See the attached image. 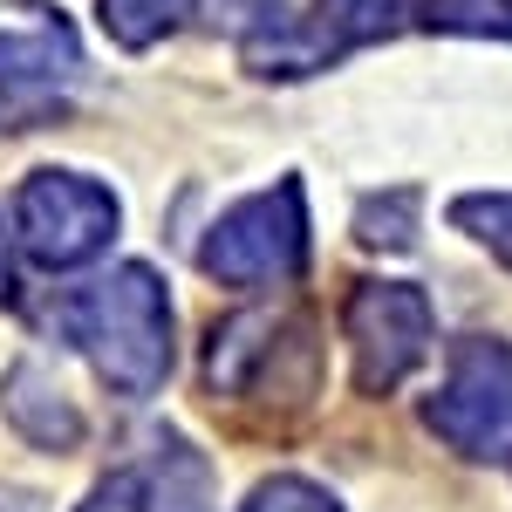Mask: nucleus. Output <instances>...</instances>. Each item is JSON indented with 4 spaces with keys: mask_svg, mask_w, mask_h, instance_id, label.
Wrapping results in <instances>:
<instances>
[{
    "mask_svg": "<svg viewBox=\"0 0 512 512\" xmlns=\"http://www.w3.org/2000/svg\"><path fill=\"white\" fill-rule=\"evenodd\" d=\"M96 14H103V35L117 48H158L164 35L185 28L192 0H96Z\"/></svg>",
    "mask_w": 512,
    "mask_h": 512,
    "instance_id": "9d476101",
    "label": "nucleus"
},
{
    "mask_svg": "<svg viewBox=\"0 0 512 512\" xmlns=\"http://www.w3.org/2000/svg\"><path fill=\"white\" fill-rule=\"evenodd\" d=\"M117 239V192L82 171H35L14 192V246L35 267H89Z\"/></svg>",
    "mask_w": 512,
    "mask_h": 512,
    "instance_id": "7ed1b4c3",
    "label": "nucleus"
},
{
    "mask_svg": "<svg viewBox=\"0 0 512 512\" xmlns=\"http://www.w3.org/2000/svg\"><path fill=\"white\" fill-rule=\"evenodd\" d=\"M417 14H424V28H444V35L512 41V0H424Z\"/></svg>",
    "mask_w": 512,
    "mask_h": 512,
    "instance_id": "9b49d317",
    "label": "nucleus"
},
{
    "mask_svg": "<svg viewBox=\"0 0 512 512\" xmlns=\"http://www.w3.org/2000/svg\"><path fill=\"white\" fill-rule=\"evenodd\" d=\"M0 410H7V424L41 444V451H76L82 444V410L76 396L62 390V376L48 369V362H14L7 369V383H0Z\"/></svg>",
    "mask_w": 512,
    "mask_h": 512,
    "instance_id": "0eeeda50",
    "label": "nucleus"
},
{
    "mask_svg": "<svg viewBox=\"0 0 512 512\" xmlns=\"http://www.w3.org/2000/svg\"><path fill=\"white\" fill-rule=\"evenodd\" d=\"M342 335H349L355 362V390L362 396H390L437 342V315L424 301V287L410 280H362L342 308Z\"/></svg>",
    "mask_w": 512,
    "mask_h": 512,
    "instance_id": "39448f33",
    "label": "nucleus"
},
{
    "mask_svg": "<svg viewBox=\"0 0 512 512\" xmlns=\"http://www.w3.org/2000/svg\"><path fill=\"white\" fill-rule=\"evenodd\" d=\"M76 76H82V48L69 21L41 14L28 28H7L0 35V123L28 130L76 89Z\"/></svg>",
    "mask_w": 512,
    "mask_h": 512,
    "instance_id": "423d86ee",
    "label": "nucleus"
},
{
    "mask_svg": "<svg viewBox=\"0 0 512 512\" xmlns=\"http://www.w3.org/2000/svg\"><path fill=\"white\" fill-rule=\"evenodd\" d=\"M239 512H342V506H335V492H321L315 478L280 472V478H260Z\"/></svg>",
    "mask_w": 512,
    "mask_h": 512,
    "instance_id": "4468645a",
    "label": "nucleus"
},
{
    "mask_svg": "<svg viewBox=\"0 0 512 512\" xmlns=\"http://www.w3.org/2000/svg\"><path fill=\"white\" fill-rule=\"evenodd\" d=\"M431 424L458 458H512V349L492 335L458 342L444 362V383L424 403Z\"/></svg>",
    "mask_w": 512,
    "mask_h": 512,
    "instance_id": "20e7f679",
    "label": "nucleus"
},
{
    "mask_svg": "<svg viewBox=\"0 0 512 512\" xmlns=\"http://www.w3.org/2000/svg\"><path fill=\"white\" fill-rule=\"evenodd\" d=\"M198 267L219 287H280V280H301V267H308L301 178H280L274 192H253V198H239L233 212H219L205 246H198Z\"/></svg>",
    "mask_w": 512,
    "mask_h": 512,
    "instance_id": "f03ea898",
    "label": "nucleus"
},
{
    "mask_svg": "<svg viewBox=\"0 0 512 512\" xmlns=\"http://www.w3.org/2000/svg\"><path fill=\"white\" fill-rule=\"evenodd\" d=\"M144 512H212V472L185 437H164L151 485H144Z\"/></svg>",
    "mask_w": 512,
    "mask_h": 512,
    "instance_id": "1a4fd4ad",
    "label": "nucleus"
},
{
    "mask_svg": "<svg viewBox=\"0 0 512 512\" xmlns=\"http://www.w3.org/2000/svg\"><path fill=\"white\" fill-rule=\"evenodd\" d=\"M355 233L369 246H410L417 239V192H390V198H362Z\"/></svg>",
    "mask_w": 512,
    "mask_h": 512,
    "instance_id": "ddd939ff",
    "label": "nucleus"
},
{
    "mask_svg": "<svg viewBox=\"0 0 512 512\" xmlns=\"http://www.w3.org/2000/svg\"><path fill=\"white\" fill-rule=\"evenodd\" d=\"M451 226L458 233H472L485 253H499L512 267V192H472L451 205Z\"/></svg>",
    "mask_w": 512,
    "mask_h": 512,
    "instance_id": "f8f14e48",
    "label": "nucleus"
},
{
    "mask_svg": "<svg viewBox=\"0 0 512 512\" xmlns=\"http://www.w3.org/2000/svg\"><path fill=\"white\" fill-rule=\"evenodd\" d=\"M76 512H144V478L137 472H110L103 485H89V499Z\"/></svg>",
    "mask_w": 512,
    "mask_h": 512,
    "instance_id": "2eb2a0df",
    "label": "nucleus"
},
{
    "mask_svg": "<svg viewBox=\"0 0 512 512\" xmlns=\"http://www.w3.org/2000/svg\"><path fill=\"white\" fill-rule=\"evenodd\" d=\"M69 335L117 396H151L171 376V294L144 260H123L69 294Z\"/></svg>",
    "mask_w": 512,
    "mask_h": 512,
    "instance_id": "f257e3e1",
    "label": "nucleus"
},
{
    "mask_svg": "<svg viewBox=\"0 0 512 512\" xmlns=\"http://www.w3.org/2000/svg\"><path fill=\"white\" fill-rule=\"evenodd\" d=\"M14 301H21V274H14V246L0 233V308H14Z\"/></svg>",
    "mask_w": 512,
    "mask_h": 512,
    "instance_id": "dca6fc26",
    "label": "nucleus"
},
{
    "mask_svg": "<svg viewBox=\"0 0 512 512\" xmlns=\"http://www.w3.org/2000/svg\"><path fill=\"white\" fill-rule=\"evenodd\" d=\"M424 0H315V14H308V28L328 55H342V48H369V41H390L410 14H417Z\"/></svg>",
    "mask_w": 512,
    "mask_h": 512,
    "instance_id": "6e6552de",
    "label": "nucleus"
}]
</instances>
